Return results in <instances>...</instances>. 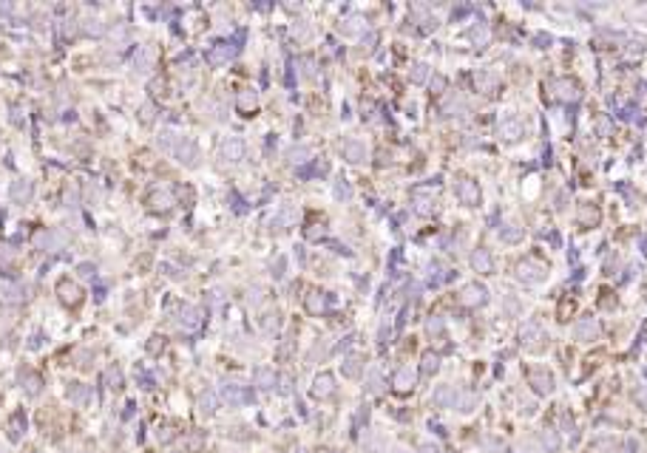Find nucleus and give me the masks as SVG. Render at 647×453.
<instances>
[{"mask_svg":"<svg viewBox=\"0 0 647 453\" xmlns=\"http://www.w3.org/2000/svg\"><path fill=\"white\" fill-rule=\"evenodd\" d=\"M221 399H224L230 408H239V405H247L250 399H253V394L239 383H224L221 385Z\"/></svg>","mask_w":647,"mask_h":453,"instance_id":"1","label":"nucleus"},{"mask_svg":"<svg viewBox=\"0 0 647 453\" xmlns=\"http://www.w3.org/2000/svg\"><path fill=\"white\" fill-rule=\"evenodd\" d=\"M173 156L179 159L182 165H196L199 162V148H196V142L190 136H179V142H176V148H173Z\"/></svg>","mask_w":647,"mask_h":453,"instance_id":"2","label":"nucleus"},{"mask_svg":"<svg viewBox=\"0 0 647 453\" xmlns=\"http://www.w3.org/2000/svg\"><path fill=\"white\" fill-rule=\"evenodd\" d=\"M219 153H221V159L224 162H241L244 159V153H247V148H244V142H241L239 136H227L224 142H221V148H219Z\"/></svg>","mask_w":647,"mask_h":453,"instance_id":"3","label":"nucleus"},{"mask_svg":"<svg viewBox=\"0 0 647 453\" xmlns=\"http://www.w3.org/2000/svg\"><path fill=\"white\" fill-rule=\"evenodd\" d=\"M233 54H236V46H233V43H216V46L208 51V65H213V68L227 65L230 59H233Z\"/></svg>","mask_w":647,"mask_h":453,"instance_id":"4","label":"nucleus"},{"mask_svg":"<svg viewBox=\"0 0 647 453\" xmlns=\"http://www.w3.org/2000/svg\"><path fill=\"white\" fill-rule=\"evenodd\" d=\"M153 62H156V49H153V46H140L137 57H134V65H137V71H140V74H145V71L153 68Z\"/></svg>","mask_w":647,"mask_h":453,"instance_id":"5","label":"nucleus"},{"mask_svg":"<svg viewBox=\"0 0 647 453\" xmlns=\"http://www.w3.org/2000/svg\"><path fill=\"white\" fill-rule=\"evenodd\" d=\"M253 383L259 385V388H273V385L279 383V374H276V368H270V365H259V368L253 371Z\"/></svg>","mask_w":647,"mask_h":453,"instance_id":"6","label":"nucleus"},{"mask_svg":"<svg viewBox=\"0 0 647 453\" xmlns=\"http://www.w3.org/2000/svg\"><path fill=\"white\" fill-rule=\"evenodd\" d=\"M199 323H202V312L196 309V306H185V309L179 312V326L185 329V332L199 329Z\"/></svg>","mask_w":647,"mask_h":453,"instance_id":"7","label":"nucleus"},{"mask_svg":"<svg viewBox=\"0 0 647 453\" xmlns=\"http://www.w3.org/2000/svg\"><path fill=\"white\" fill-rule=\"evenodd\" d=\"M31 196H34V184H31V181L20 178V181H14V184H11V198H14V201L26 204V201H29Z\"/></svg>","mask_w":647,"mask_h":453,"instance_id":"8","label":"nucleus"},{"mask_svg":"<svg viewBox=\"0 0 647 453\" xmlns=\"http://www.w3.org/2000/svg\"><path fill=\"white\" fill-rule=\"evenodd\" d=\"M309 156H312V150H309L307 145H292V148L287 150L289 165H304V162H309Z\"/></svg>","mask_w":647,"mask_h":453,"instance_id":"9","label":"nucleus"},{"mask_svg":"<svg viewBox=\"0 0 647 453\" xmlns=\"http://www.w3.org/2000/svg\"><path fill=\"white\" fill-rule=\"evenodd\" d=\"M292 221H295V210L292 207H281L279 213L273 216V226H276V229H287Z\"/></svg>","mask_w":647,"mask_h":453,"instance_id":"10","label":"nucleus"},{"mask_svg":"<svg viewBox=\"0 0 647 453\" xmlns=\"http://www.w3.org/2000/svg\"><path fill=\"white\" fill-rule=\"evenodd\" d=\"M312 394H315V396H329V394H332V374H321V377H315Z\"/></svg>","mask_w":647,"mask_h":453,"instance_id":"11","label":"nucleus"},{"mask_svg":"<svg viewBox=\"0 0 647 453\" xmlns=\"http://www.w3.org/2000/svg\"><path fill=\"white\" fill-rule=\"evenodd\" d=\"M344 153H347L349 162H360V159L366 156V148H363L360 142H347V145H344Z\"/></svg>","mask_w":647,"mask_h":453,"instance_id":"12","label":"nucleus"},{"mask_svg":"<svg viewBox=\"0 0 647 453\" xmlns=\"http://www.w3.org/2000/svg\"><path fill=\"white\" fill-rule=\"evenodd\" d=\"M66 396H69L71 402H77V405H80V402H85V396H88V394H85V385L71 383V385H69V391H66Z\"/></svg>","mask_w":647,"mask_h":453,"instance_id":"13","label":"nucleus"},{"mask_svg":"<svg viewBox=\"0 0 647 453\" xmlns=\"http://www.w3.org/2000/svg\"><path fill=\"white\" fill-rule=\"evenodd\" d=\"M256 102H259V94H256V91H241L239 94V108L241 111L256 108Z\"/></svg>","mask_w":647,"mask_h":453,"instance_id":"14","label":"nucleus"},{"mask_svg":"<svg viewBox=\"0 0 647 453\" xmlns=\"http://www.w3.org/2000/svg\"><path fill=\"white\" fill-rule=\"evenodd\" d=\"M324 306H327V300H324V295H318V292H312V295L307 297V309L312 312V315H321Z\"/></svg>","mask_w":647,"mask_h":453,"instance_id":"15","label":"nucleus"},{"mask_svg":"<svg viewBox=\"0 0 647 453\" xmlns=\"http://www.w3.org/2000/svg\"><path fill=\"white\" fill-rule=\"evenodd\" d=\"M199 411L202 414H213V411H216V396L210 394V391H205V394L199 396Z\"/></svg>","mask_w":647,"mask_h":453,"instance_id":"16","label":"nucleus"},{"mask_svg":"<svg viewBox=\"0 0 647 453\" xmlns=\"http://www.w3.org/2000/svg\"><path fill=\"white\" fill-rule=\"evenodd\" d=\"M261 329H264V332H276V329H279V312H267V315L261 317Z\"/></svg>","mask_w":647,"mask_h":453,"instance_id":"17","label":"nucleus"},{"mask_svg":"<svg viewBox=\"0 0 647 453\" xmlns=\"http://www.w3.org/2000/svg\"><path fill=\"white\" fill-rule=\"evenodd\" d=\"M344 374H347V377H358L360 374V360H358V357H349L347 363H344Z\"/></svg>","mask_w":647,"mask_h":453,"instance_id":"18","label":"nucleus"},{"mask_svg":"<svg viewBox=\"0 0 647 453\" xmlns=\"http://www.w3.org/2000/svg\"><path fill=\"white\" fill-rule=\"evenodd\" d=\"M63 198H66V207H77V201H80V190L74 187V184H69Z\"/></svg>","mask_w":647,"mask_h":453,"instance_id":"19","label":"nucleus"},{"mask_svg":"<svg viewBox=\"0 0 647 453\" xmlns=\"http://www.w3.org/2000/svg\"><path fill=\"white\" fill-rule=\"evenodd\" d=\"M170 204H173V198H170L168 193H156V196H153V207L156 210H168Z\"/></svg>","mask_w":647,"mask_h":453,"instance_id":"20","label":"nucleus"},{"mask_svg":"<svg viewBox=\"0 0 647 453\" xmlns=\"http://www.w3.org/2000/svg\"><path fill=\"white\" fill-rule=\"evenodd\" d=\"M451 399H454V391H451V388H440L437 394H434V402L437 405H448Z\"/></svg>","mask_w":647,"mask_h":453,"instance_id":"21","label":"nucleus"},{"mask_svg":"<svg viewBox=\"0 0 647 453\" xmlns=\"http://www.w3.org/2000/svg\"><path fill=\"white\" fill-rule=\"evenodd\" d=\"M82 29H85V34H102V31H105V26H102L100 20H85V26H82Z\"/></svg>","mask_w":647,"mask_h":453,"instance_id":"22","label":"nucleus"},{"mask_svg":"<svg viewBox=\"0 0 647 453\" xmlns=\"http://www.w3.org/2000/svg\"><path fill=\"white\" fill-rule=\"evenodd\" d=\"M60 292H63V300H77V286L60 283Z\"/></svg>","mask_w":647,"mask_h":453,"instance_id":"23","label":"nucleus"},{"mask_svg":"<svg viewBox=\"0 0 647 453\" xmlns=\"http://www.w3.org/2000/svg\"><path fill=\"white\" fill-rule=\"evenodd\" d=\"M409 385H412V371L403 368V371L398 374V388H409Z\"/></svg>","mask_w":647,"mask_h":453,"instance_id":"24","label":"nucleus"},{"mask_svg":"<svg viewBox=\"0 0 647 453\" xmlns=\"http://www.w3.org/2000/svg\"><path fill=\"white\" fill-rule=\"evenodd\" d=\"M434 368H437V357L426 354V357H423V371H434Z\"/></svg>","mask_w":647,"mask_h":453,"instance_id":"25","label":"nucleus"},{"mask_svg":"<svg viewBox=\"0 0 647 453\" xmlns=\"http://www.w3.org/2000/svg\"><path fill=\"white\" fill-rule=\"evenodd\" d=\"M273 275H276V278H284V258L273 261Z\"/></svg>","mask_w":647,"mask_h":453,"instance_id":"26","label":"nucleus"},{"mask_svg":"<svg viewBox=\"0 0 647 453\" xmlns=\"http://www.w3.org/2000/svg\"><path fill=\"white\" fill-rule=\"evenodd\" d=\"M94 272H97V269H94L91 264H80V275L82 278H94Z\"/></svg>","mask_w":647,"mask_h":453,"instance_id":"27","label":"nucleus"},{"mask_svg":"<svg viewBox=\"0 0 647 453\" xmlns=\"http://www.w3.org/2000/svg\"><path fill=\"white\" fill-rule=\"evenodd\" d=\"M250 303H261V289L259 286H256V289H253V292H250V297H247Z\"/></svg>","mask_w":647,"mask_h":453,"instance_id":"28","label":"nucleus"},{"mask_svg":"<svg viewBox=\"0 0 647 453\" xmlns=\"http://www.w3.org/2000/svg\"><path fill=\"white\" fill-rule=\"evenodd\" d=\"M369 391H380V377L378 374H372V380H369Z\"/></svg>","mask_w":647,"mask_h":453,"instance_id":"29","label":"nucleus"},{"mask_svg":"<svg viewBox=\"0 0 647 453\" xmlns=\"http://www.w3.org/2000/svg\"><path fill=\"white\" fill-rule=\"evenodd\" d=\"M142 119H145V122L153 119V108H150V105H142Z\"/></svg>","mask_w":647,"mask_h":453,"instance_id":"30","label":"nucleus"},{"mask_svg":"<svg viewBox=\"0 0 647 453\" xmlns=\"http://www.w3.org/2000/svg\"><path fill=\"white\" fill-rule=\"evenodd\" d=\"M415 79H426V68H423V65H418V68H415Z\"/></svg>","mask_w":647,"mask_h":453,"instance_id":"31","label":"nucleus"},{"mask_svg":"<svg viewBox=\"0 0 647 453\" xmlns=\"http://www.w3.org/2000/svg\"><path fill=\"white\" fill-rule=\"evenodd\" d=\"M279 383H281V394H287V391H289V377H281Z\"/></svg>","mask_w":647,"mask_h":453,"instance_id":"32","label":"nucleus"},{"mask_svg":"<svg viewBox=\"0 0 647 453\" xmlns=\"http://www.w3.org/2000/svg\"><path fill=\"white\" fill-rule=\"evenodd\" d=\"M420 453H437V448H434V445H423V448H420Z\"/></svg>","mask_w":647,"mask_h":453,"instance_id":"33","label":"nucleus"},{"mask_svg":"<svg viewBox=\"0 0 647 453\" xmlns=\"http://www.w3.org/2000/svg\"><path fill=\"white\" fill-rule=\"evenodd\" d=\"M335 193H338V196H349V187H347V184H338V190H335Z\"/></svg>","mask_w":647,"mask_h":453,"instance_id":"34","label":"nucleus"},{"mask_svg":"<svg viewBox=\"0 0 647 453\" xmlns=\"http://www.w3.org/2000/svg\"><path fill=\"white\" fill-rule=\"evenodd\" d=\"M332 453H335V451H332Z\"/></svg>","mask_w":647,"mask_h":453,"instance_id":"35","label":"nucleus"}]
</instances>
